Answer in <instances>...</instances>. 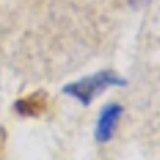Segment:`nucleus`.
<instances>
[{
  "label": "nucleus",
  "instance_id": "nucleus-2",
  "mask_svg": "<svg viewBox=\"0 0 160 160\" xmlns=\"http://www.w3.org/2000/svg\"><path fill=\"white\" fill-rule=\"evenodd\" d=\"M122 112H123V109L118 104L106 106L102 109V112L98 118V127H96V133H95V136L99 142H106L112 138L114 130L117 127V122H118L120 115H122Z\"/></svg>",
  "mask_w": 160,
  "mask_h": 160
},
{
  "label": "nucleus",
  "instance_id": "nucleus-3",
  "mask_svg": "<svg viewBox=\"0 0 160 160\" xmlns=\"http://www.w3.org/2000/svg\"><path fill=\"white\" fill-rule=\"evenodd\" d=\"M45 108H47L45 96L38 95H31L16 102V111L22 115H38L40 112L45 111Z\"/></svg>",
  "mask_w": 160,
  "mask_h": 160
},
{
  "label": "nucleus",
  "instance_id": "nucleus-1",
  "mask_svg": "<svg viewBox=\"0 0 160 160\" xmlns=\"http://www.w3.org/2000/svg\"><path fill=\"white\" fill-rule=\"evenodd\" d=\"M123 78H120L118 75H115L112 71H102L99 74L85 77L78 82L69 83L68 87H64V93L77 98L80 102L83 104H90L91 99L96 95L108 88V87H114V85H123Z\"/></svg>",
  "mask_w": 160,
  "mask_h": 160
}]
</instances>
